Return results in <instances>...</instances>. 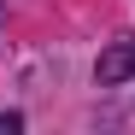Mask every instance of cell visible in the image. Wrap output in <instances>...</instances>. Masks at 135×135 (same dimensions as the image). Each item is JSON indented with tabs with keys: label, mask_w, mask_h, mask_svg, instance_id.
Wrapping results in <instances>:
<instances>
[{
	"label": "cell",
	"mask_w": 135,
	"mask_h": 135,
	"mask_svg": "<svg viewBox=\"0 0 135 135\" xmlns=\"http://www.w3.org/2000/svg\"><path fill=\"white\" fill-rule=\"evenodd\" d=\"M129 76H135V35L112 41V47L100 53V65H94V82H100V88H118V82H129Z\"/></svg>",
	"instance_id": "6da1fadb"
},
{
	"label": "cell",
	"mask_w": 135,
	"mask_h": 135,
	"mask_svg": "<svg viewBox=\"0 0 135 135\" xmlns=\"http://www.w3.org/2000/svg\"><path fill=\"white\" fill-rule=\"evenodd\" d=\"M24 129V118H18V112H6V118H0V135H18Z\"/></svg>",
	"instance_id": "7a4b0ae2"
}]
</instances>
